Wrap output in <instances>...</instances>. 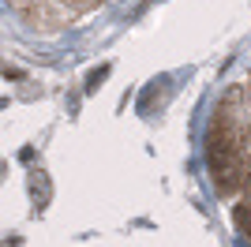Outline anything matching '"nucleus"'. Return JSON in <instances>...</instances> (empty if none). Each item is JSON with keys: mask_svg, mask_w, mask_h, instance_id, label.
I'll return each instance as SVG.
<instances>
[{"mask_svg": "<svg viewBox=\"0 0 251 247\" xmlns=\"http://www.w3.org/2000/svg\"><path fill=\"white\" fill-rule=\"evenodd\" d=\"M248 180H251V173H248Z\"/></svg>", "mask_w": 251, "mask_h": 247, "instance_id": "nucleus-2", "label": "nucleus"}, {"mask_svg": "<svg viewBox=\"0 0 251 247\" xmlns=\"http://www.w3.org/2000/svg\"><path fill=\"white\" fill-rule=\"evenodd\" d=\"M236 225L251 236V202H240V206H236Z\"/></svg>", "mask_w": 251, "mask_h": 247, "instance_id": "nucleus-1", "label": "nucleus"}]
</instances>
